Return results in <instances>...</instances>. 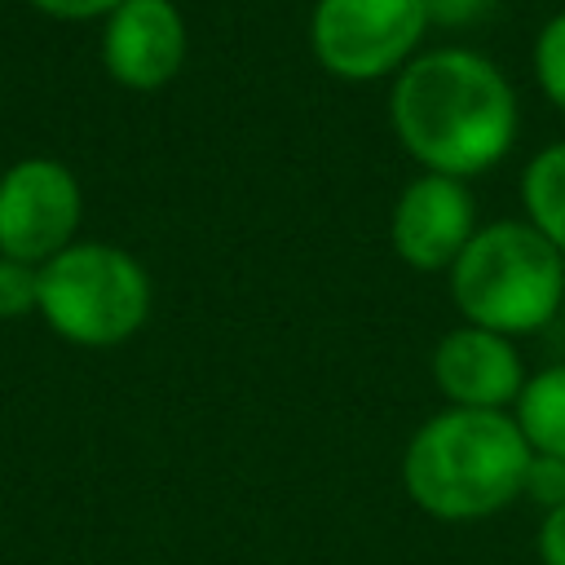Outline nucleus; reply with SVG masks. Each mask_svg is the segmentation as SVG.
Listing matches in <instances>:
<instances>
[{"instance_id": "nucleus-1", "label": "nucleus", "mask_w": 565, "mask_h": 565, "mask_svg": "<svg viewBox=\"0 0 565 565\" xmlns=\"http://www.w3.org/2000/svg\"><path fill=\"white\" fill-rule=\"evenodd\" d=\"M388 124L419 172L472 181L499 168L521 132V102L503 66L477 49H419L388 84Z\"/></svg>"}, {"instance_id": "nucleus-2", "label": "nucleus", "mask_w": 565, "mask_h": 565, "mask_svg": "<svg viewBox=\"0 0 565 565\" xmlns=\"http://www.w3.org/2000/svg\"><path fill=\"white\" fill-rule=\"evenodd\" d=\"M530 455L512 411L446 406L411 433L402 450V490L433 521H490L521 499Z\"/></svg>"}, {"instance_id": "nucleus-3", "label": "nucleus", "mask_w": 565, "mask_h": 565, "mask_svg": "<svg viewBox=\"0 0 565 565\" xmlns=\"http://www.w3.org/2000/svg\"><path fill=\"white\" fill-rule=\"evenodd\" d=\"M446 287L463 322L534 335L565 309V256L525 216L486 221L446 269Z\"/></svg>"}, {"instance_id": "nucleus-4", "label": "nucleus", "mask_w": 565, "mask_h": 565, "mask_svg": "<svg viewBox=\"0 0 565 565\" xmlns=\"http://www.w3.org/2000/svg\"><path fill=\"white\" fill-rule=\"evenodd\" d=\"M154 282L146 265L115 243L75 238L40 265V318L75 349H119L146 322Z\"/></svg>"}, {"instance_id": "nucleus-5", "label": "nucleus", "mask_w": 565, "mask_h": 565, "mask_svg": "<svg viewBox=\"0 0 565 565\" xmlns=\"http://www.w3.org/2000/svg\"><path fill=\"white\" fill-rule=\"evenodd\" d=\"M428 35L424 0H313L309 53L344 84L393 79Z\"/></svg>"}, {"instance_id": "nucleus-6", "label": "nucleus", "mask_w": 565, "mask_h": 565, "mask_svg": "<svg viewBox=\"0 0 565 565\" xmlns=\"http://www.w3.org/2000/svg\"><path fill=\"white\" fill-rule=\"evenodd\" d=\"M84 221L79 177L49 154H26L0 172V256L44 265L66 252Z\"/></svg>"}, {"instance_id": "nucleus-7", "label": "nucleus", "mask_w": 565, "mask_h": 565, "mask_svg": "<svg viewBox=\"0 0 565 565\" xmlns=\"http://www.w3.org/2000/svg\"><path fill=\"white\" fill-rule=\"evenodd\" d=\"M477 203L468 194V181L419 172L402 185L388 212V243L402 265L415 274H446L468 238L477 234Z\"/></svg>"}, {"instance_id": "nucleus-8", "label": "nucleus", "mask_w": 565, "mask_h": 565, "mask_svg": "<svg viewBox=\"0 0 565 565\" xmlns=\"http://www.w3.org/2000/svg\"><path fill=\"white\" fill-rule=\"evenodd\" d=\"M190 53V31L177 0H124L102 18V66L119 88H168Z\"/></svg>"}, {"instance_id": "nucleus-9", "label": "nucleus", "mask_w": 565, "mask_h": 565, "mask_svg": "<svg viewBox=\"0 0 565 565\" xmlns=\"http://www.w3.org/2000/svg\"><path fill=\"white\" fill-rule=\"evenodd\" d=\"M428 371L437 393L450 406H468V411H512V402L530 380L516 340L472 322L450 327L433 344Z\"/></svg>"}, {"instance_id": "nucleus-10", "label": "nucleus", "mask_w": 565, "mask_h": 565, "mask_svg": "<svg viewBox=\"0 0 565 565\" xmlns=\"http://www.w3.org/2000/svg\"><path fill=\"white\" fill-rule=\"evenodd\" d=\"M525 221L565 256V137L534 150L521 168Z\"/></svg>"}, {"instance_id": "nucleus-11", "label": "nucleus", "mask_w": 565, "mask_h": 565, "mask_svg": "<svg viewBox=\"0 0 565 565\" xmlns=\"http://www.w3.org/2000/svg\"><path fill=\"white\" fill-rule=\"evenodd\" d=\"M512 419L525 433L530 450L565 459V362L534 371L512 402Z\"/></svg>"}, {"instance_id": "nucleus-12", "label": "nucleus", "mask_w": 565, "mask_h": 565, "mask_svg": "<svg viewBox=\"0 0 565 565\" xmlns=\"http://www.w3.org/2000/svg\"><path fill=\"white\" fill-rule=\"evenodd\" d=\"M530 62H534V84H539V93L565 115V9H556V13L539 26Z\"/></svg>"}, {"instance_id": "nucleus-13", "label": "nucleus", "mask_w": 565, "mask_h": 565, "mask_svg": "<svg viewBox=\"0 0 565 565\" xmlns=\"http://www.w3.org/2000/svg\"><path fill=\"white\" fill-rule=\"evenodd\" d=\"M40 309V265L0 256V322L26 318Z\"/></svg>"}, {"instance_id": "nucleus-14", "label": "nucleus", "mask_w": 565, "mask_h": 565, "mask_svg": "<svg viewBox=\"0 0 565 565\" xmlns=\"http://www.w3.org/2000/svg\"><path fill=\"white\" fill-rule=\"evenodd\" d=\"M521 499L539 503L543 512H547V508H561V503H565V459L534 450V455H530V468H525Z\"/></svg>"}, {"instance_id": "nucleus-15", "label": "nucleus", "mask_w": 565, "mask_h": 565, "mask_svg": "<svg viewBox=\"0 0 565 565\" xmlns=\"http://www.w3.org/2000/svg\"><path fill=\"white\" fill-rule=\"evenodd\" d=\"M490 4L494 0H424V13H428V26L459 31V26H477L490 13Z\"/></svg>"}, {"instance_id": "nucleus-16", "label": "nucleus", "mask_w": 565, "mask_h": 565, "mask_svg": "<svg viewBox=\"0 0 565 565\" xmlns=\"http://www.w3.org/2000/svg\"><path fill=\"white\" fill-rule=\"evenodd\" d=\"M26 4L57 22H93V18H106L110 9H119L124 0H26Z\"/></svg>"}, {"instance_id": "nucleus-17", "label": "nucleus", "mask_w": 565, "mask_h": 565, "mask_svg": "<svg viewBox=\"0 0 565 565\" xmlns=\"http://www.w3.org/2000/svg\"><path fill=\"white\" fill-rule=\"evenodd\" d=\"M539 561L543 565H565V503L547 508L539 521Z\"/></svg>"}]
</instances>
